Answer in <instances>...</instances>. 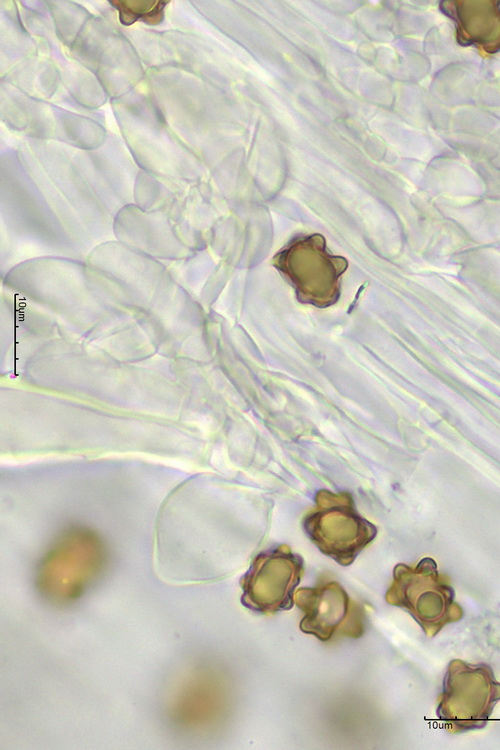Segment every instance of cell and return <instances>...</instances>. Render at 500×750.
<instances>
[{
  "instance_id": "1",
  "label": "cell",
  "mask_w": 500,
  "mask_h": 750,
  "mask_svg": "<svg viewBox=\"0 0 500 750\" xmlns=\"http://www.w3.org/2000/svg\"><path fill=\"white\" fill-rule=\"evenodd\" d=\"M106 563L100 537L85 527L65 530L42 557L36 588L48 601L65 605L80 598L98 578Z\"/></svg>"
},
{
  "instance_id": "8",
  "label": "cell",
  "mask_w": 500,
  "mask_h": 750,
  "mask_svg": "<svg viewBox=\"0 0 500 750\" xmlns=\"http://www.w3.org/2000/svg\"><path fill=\"white\" fill-rule=\"evenodd\" d=\"M119 12L123 25H131L137 20L155 25L163 20V10L168 1L160 0H116L110 1Z\"/></svg>"
},
{
  "instance_id": "6",
  "label": "cell",
  "mask_w": 500,
  "mask_h": 750,
  "mask_svg": "<svg viewBox=\"0 0 500 750\" xmlns=\"http://www.w3.org/2000/svg\"><path fill=\"white\" fill-rule=\"evenodd\" d=\"M295 603L303 613L300 630L323 642L343 637L358 639L365 632L366 611L351 599L339 582L321 577L314 587L295 592Z\"/></svg>"
},
{
  "instance_id": "7",
  "label": "cell",
  "mask_w": 500,
  "mask_h": 750,
  "mask_svg": "<svg viewBox=\"0 0 500 750\" xmlns=\"http://www.w3.org/2000/svg\"><path fill=\"white\" fill-rule=\"evenodd\" d=\"M441 11L455 24L457 42L485 54L500 52V1H441Z\"/></svg>"
},
{
  "instance_id": "2",
  "label": "cell",
  "mask_w": 500,
  "mask_h": 750,
  "mask_svg": "<svg viewBox=\"0 0 500 750\" xmlns=\"http://www.w3.org/2000/svg\"><path fill=\"white\" fill-rule=\"evenodd\" d=\"M385 600L407 611L428 638L463 617L449 577L438 572L436 562L430 557L423 558L415 567L397 564Z\"/></svg>"
},
{
  "instance_id": "5",
  "label": "cell",
  "mask_w": 500,
  "mask_h": 750,
  "mask_svg": "<svg viewBox=\"0 0 500 750\" xmlns=\"http://www.w3.org/2000/svg\"><path fill=\"white\" fill-rule=\"evenodd\" d=\"M303 574L302 557L287 545L259 553L240 579L241 604L264 615L290 610Z\"/></svg>"
},
{
  "instance_id": "3",
  "label": "cell",
  "mask_w": 500,
  "mask_h": 750,
  "mask_svg": "<svg viewBox=\"0 0 500 750\" xmlns=\"http://www.w3.org/2000/svg\"><path fill=\"white\" fill-rule=\"evenodd\" d=\"M498 701L500 682L488 664L454 659L446 669L436 715L451 733L482 729Z\"/></svg>"
},
{
  "instance_id": "4",
  "label": "cell",
  "mask_w": 500,
  "mask_h": 750,
  "mask_svg": "<svg viewBox=\"0 0 500 750\" xmlns=\"http://www.w3.org/2000/svg\"><path fill=\"white\" fill-rule=\"evenodd\" d=\"M303 529L324 555L342 566L352 564L377 534L375 525L358 514L347 493L325 490L317 494L316 507L304 517Z\"/></svg>"
}]
</instances>
